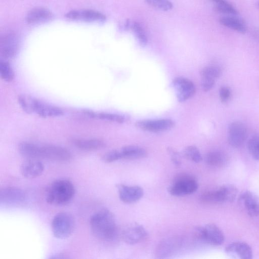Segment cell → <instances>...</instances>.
<instances>
[{"label": "cell", "instance_id": "44dd1931", "mask_svg": "<svg viewBox=\"0 0 259 259\" xmlns=\"http://www.w3.org/2000/svg\"><path fill=\"white\" fill-rule=\"evenodd\" d=\"M53 15L49 10L41 7L31 10L27 14L26 21L29 24L45 22L50 20Z\"/></svg>", "mask_w": 259, "mask_h": 259}, {"label": "cell", "instance_id": "277c9868", "mask_svg": "<svg viewBox=\"0 0 259 259\" xmlns=\"http://www.w3.org/2000/svg\"><path fill=\"white\" fill-rule=\"evenodd\" d=\"M52 231L54 236L59 239L69 237L75 228V221L73 216L66 212L56 214L51 223Z\"/></svg>", "mask_w": 259, "mask_h": 259}, {"label": "cell", "instance_id": "9a60e30c", "mask_svg": "<svg viewBox=\"0 0 259 259\" xmlns=\"http://www.w3.org/2000/svg\"><path fill=\"white\" fill-rule=\"evenodd\" d=\"M117 187L120 199L125 203L136 202L140 200L144 195L143 189L138 186L118 184Z\"/></svg>", "mask_w": 259, "mask_h": 259}, {"label": "cell", "instance_id": "7c38bea8", "mask_svg": "<svg viewBox=\"0 0 259 259\" xmlns=\"http://www.w3.org/2000/svg\"><path fill=\"white\" fill-rule=\"evenodd\" d=\"M65 17L71 20H79L90 22H102L106 19L104 14L92 10H72L68 12Z\"/></svg>", "mask_w": 259, "mask_h": 259}, {"label": "cell", "instance_id": "ffe728a7", "mask_svg": "<svg viewBox=\"0 0 259 259\" xmlns=\"http://www.w3.org/2000/svg\"><path fill=\"white\" fill-rule=\"evenodd\" d=\"M219 203L232 202L238 194L237 188L232 184H225L215 190Z\"/></svg>", "mask_w": 259, "mask_h": 259}, {"label": "cell", "instance_id": "5bb4252c", "mask_svg": "<svg viewBox=\"0 0 259 259\" xmlns=\"http://www.w3.org/2000/svg\"><path fill=\"white\" fill-rule=\"evenodd\" d=\"M227 254L233 258L250 259L253 253L251 246L243 241H235L228 244L225 248Z\"/></svg>", "mask_w": 259, "mask_h": 259}, {"label": "cell", "instance_id": "f546056e", "mask_svg": "<svg viewBox=\"0 0 259 259\" xmlns=\"http://www.w3.org/2000/svg\"><path fill=\"white\" fill-rule=\"evenodd\" d=\"M184 154L187 159L194 162H199L202 159L199 149L194 146L187 147L184 151Z\"/></svg>", "mask_w": 259, "mask_h": 259}, {"label": "cell", "instance_id": "ba28073f", "mask_svg": "<svg viewBox=\"0 0 259 259\" xmlns=\"http://www.w3.org/2000/svg\"><path fill=\"white\" fill-rule=\"evenodd\" d=\"M247 136L246 126L242 122L236 121L229 125L228 141L231 146L234 148L240 147L245 141Z\"/></svg>", "mask_w": 259, "mask_h": 259}, {"label": "cell", "instance_id": "3957f363", "mask_svg": "<svg viewBox=\"0 0 259 259\" xmlns=\"http://www.w3.org/2000/svg\"><path fill=\"white\" fill-rule=\"evenodd\" d=\"M74 194L75 188L70 181L59 179L53 182L49 188L46 201L52 205H65L72 200Z\"/></svg>", "mask_w": 259, "mask_h": 259}, {"label": "cell", "instance_id": "7402d4cb", "mask_svg": "<svg viewBox=\"0 0 259 259\" xmlns=\"http://www.w3.org/2000/svg\"><path fill=\"white\" fill-rule=\"evenodd\" d=\"M73 143L77 148L85 151L97 150L105 146L103 140L97 138L75 139Z\"/></svg>", "mask_w": 259, "mask_h": 259}, {"label": "cell", "instance_id": "4316f807", "mask_svg": "<svg viewBox=\"0 0 259 259\" xmlns=\"http://www.w3.org/2000/svg\"><path fill=\"white\" fill-rule=\"evenodd\" d=\"M130 29L133 31L140 45L142 47L146 46L148 42V38L141 25L136 21L131 22Z\"/></svg>", "mask_w": 259, "mask_h": 259}, {"label": "cell", "instance_id": "603a6c76", "mask_svg": "<svg viewBox=\"0 0 259 259\" xmlns=\"http://www.w3.org/2000/svg\"><path fill=\"white\" fill-rule=\"evenodd\" d=\"M119 151L121 159H137L145 157L147 154L144 148L135 145L124 146Z\"/></svg>", "mask_w": 259, "mask_h": 259}, {"label": "cell", "instance_id": "484cf974", "mask_svg": "<svg viewBox=\"0 0 259 259\" xmlns=\"http://www.w3.org/2000/svg\"><path fill=\"white\" fill-rule=\"evenodd\" d=\"M205 160L208 165L214 167L222 166L227 161L226 156L223 153L217 151L208 152L205 156Z\"/></svg>", "mask_w": 259, "mask_h": 259}, {"label": "cell", "instance_id": "6da1fadb", "mask_svg": "<svg viewBox=\"0 0 259 259\" xmlns=\"http://www.w3.org/2000/svg\"><path fill=\"white\" fill-rule=\"evenodd\" d=\"M18 151L23 156L29 159H45L55 161H67L72 157L67 149L55 145L39 146L22 142L18 145Z\"/></svg>", "mask_w": 259, "mask_h": 259}, {"label": "cell", "instance_id": "83f0119b", "mask_svg": "<svg viewBox=\"0 0 259 259\" xmlns=\"http://www.w3.org/2000/svg\"><path fill=\"white\" fill-rule=\"evenodd\" d=\"M0 75L2 79L10 82L14 78V72L11 64L5 59L0 61Z\"/></svg>", "mask_w": 259, "mask_h": 259}, {"label": "cell", "instance_id": "e0dca14e", "mask_svg": "<svg viewBox=\"0 0 259 259\" xmlns=\"http://www.w3.org/2000/svg\"><path fill=\"white\" fill-rule=\"evenodd\" d=\"M18 50V41L15 35L8 34L1 38L0 54L4 59H12L15 57Z\"/></svg>", "mask_w": 259, "mask_h": 259}, {"label": "cell", "instance_id": "9c48e42d", "mask_svg": "<svg viewBox=\"0 0 259 259\" xmlns=\"http://www.w3.org/2000/svg\"><path fill=\"white\" fill-rule=\"evenodd\" d=\"M135 123L137 127L142 130L155 133L169 130L175 125V122L170 119L143 120Z\"/></svg>", "mask_w": 259, "mask_h": 259}, {"label": "cell", "instance_id": "52a82bcc", "mask_svg": "<svg viewBox=\"0 0 259 259\" xmlns=\"http://www.w3.org/2000/svg\"><path fill=\"white\" fill-rule=\"evenodd\" d=\"M32 113L42 117H58L64 114V111L61 108L30 96L29 113Z\"/></svg>", "mask_w": 259, "mask_h": 259}, {"label": "cell", "instance_id": "ac0fdd59", "mask_svg": "<svg viewBox=\"0 0 259 259\" xmlns=\"http://www.w3.org/2000/svg\"><path fill=\"white\" fill-rule=\"evenodd\" d=\"M44 170V164L36 159H29L20 166L21 175L27 179H33L40 176Z\"/></svg>", "mask_w": 259, "mask_h": 259}, {"label": "cell", "instance_id": "f1b7e54d", "mask_svg": "<svg viewBox=\"0 0 259 259\" xmlns=\"http://www.w3.org/2000/svg\"><path fill=\"white\" fill-rule=\"evenodd\" d=\"M220 68L214 66H206L201 71V79H207L215 80L221 74Z\"/></svg>", "mask_w": 259, "mask_h": 259}, {"label": "cell", "instance_id": "d6a6232c", "mask_svg": "<svg viewBox=\"0 0 259 259\" xmlns=\"http://www.w3.org/2000/svg\"><path fill=\"white\" fill-rule=\"evenodd\" d=\"M145 2L149 5L164 11H169L173 7L169 0H145Z\"/></svg>", "mask_w": 259, "mask_h": 259}, {"label": "cell", "instance_id": "2e32d148", "mask_svg": "<svg viewBox=\"0 0 259 259\" xmlns=\"http://www.w3.org/2000/svg\"><path fill=\"white\" fill-rule=\"evenodd\" d=\"M147 233L143 226L133 224L127 227L123 231V239L129 244H135L142 241L147 236Z\"/></svg>", "mask_w": 259, "mask_h": 259}, {"label": "cell", "instance_id": "4fadbf2b", "mask_svg": "<svg viewBox=\"0 0 259 259\" xmlns=\"http://www.w3.org/2000/svg\"><path fill=\"white\" fill-rule=\"evenodd\" d=\"M239 200L248 215H259V197L257 195L246 190L240 194Z\"/></svg>", "mask_w": 259, "mask_h": 259}, {"label": "cell", "instance_id": "7a4b0ae2", "mask_svg": "<svg viewBox=\"0 0 259 259\" xmlns=\"http://www.w3.org/2000/svg\"><path fill=\"white\" fill-rule=\"evenodd\" d=\"M90 226L94 235L99 239L109 241L117 235L115 217L107 209H101L94 213L90 218Z\"/></svg>", "mask_w": 259, "mask_h": 259}, {"label": "cell", "instance_id": "cb8c5ba5", "mask_svg": "<svg viewBox=\"0 0 259 259\" xmlns=\"http://www.w3.org/2000/svg\"><path fill=\"white\" fill-rule=\"evenodd\" d=\"M220 23L225 27L238 32L244 33L246 31L245 23L239 19L233 17H222L219 19Z\"/></svg>", "mask_w": 259, "mask_h": 259}, {"label": "cell", "instance_id": "1f68e13d", "mask_svg": "<svg viewBox=\"0 0 259 259\" xmlns=\"http://www.w3.org/2000/svg\"><path fill=\"white\" fill-rule=\"evenodd\" d=\"M247 148L251 156L255 160H259V136L251 138L247 143Z\"/></svg>", "mask_w": 259, "mask_h": 259}, {"label": "cell", "instance_id": "d590c367", "mask_svg": "<svg viewBox=\"0 0 259 259\" xmlns=\"http://www.w3.org/2000/svg\"><path fill=\"white\" fill-rule=\"evenodd\" d=\"M219 95L221 101L222 102H226L230 97L231 92L229 88L223 87L220 89Z\"/></svg>", "mask_w": 259, "mask_h": 259}, {"label": "cell", "instance_id": "74e56055", "mask_svg": "<svg viewBox=\"0 0 259 259\" xmlns=\"http://www.w3.org/2000/svg\"><path fill=\"white\" fill-rule=\"evenodd\" d=\"M68 256L66 254L60 253L56 254H54L53 256L50 257L51 258H66Z\"/></svg>", "mask_w": 259, "mask_h": 259}, {"label": "cell", "instance_id": "836d02e7", "mask_svg": "<svg viewBox=\"0 0 259 259\" xmlns=\"http://www.w3.org/2000/svg\"><path fill=\"white\" fill-rule=\"evenodd\" d=\"M103 160L106 162H112L121 159L120 151L114 150L105 153L103 157Z\"/></svg>", "mask_w": 259, "mask_h": 259}, {"label": "cell", "instance_id": "d4e9b609", "mask_svg": "<svg viewBox=\"0 0 259 259\" xmlns=\"http://www.w3.org/2000/svg\"><path fill=\"white\" fill-rule=\"evenodd\" d=\"M83 112L84 114L91 118H98L118 123H122L124 121V118L122 116L117 114L107 112H97L90 110H85Z\"/></svg>", "mask_w": 259, "mask_h": 259}, {"label": "cell", "instance_id": "8fae6325", "mask_svg": "<svg viewBox=\"0 0 259 259\" xmlns=\"http://www.w3.org/2000/svg\"><path fill=\"white\" fill-rule=\"evenodd\" d=\"M26 199L25 192L17 187H6L0 190L1 203L17 205L23 203Z\"/></svg>", "mask_w": 259, "mask_h": 259}, {"label": "cell", "instance_id": "8d00e7d4", "mask_svg": "<svg viewBox=\"0 0 259 259\" xmlns=\"http://www.w3.org/2000/svg\"><path fill=\"white\" fill-rule=\"evenodd\" d=\"M215 80L207 79H201V87L204 92L210 90L213 87Z\"/></svg>", "mask_w": 259, "mask_h": 259}, {"label": "cell", "instance_id": "e575fe53", "mask_svg": "<svg viewBox=\"0 0 259 259\" xmlns=\"http://www.w3.org/2000/svg\"><path fill=\"white\" fill-rule=\"evenodd\" d=\"M167 151L173 164L176 166H180L181 164V160L178 152L172 148H168Z\"/></svg>", "mask_w": 259, "mask_h": 259}, {"label": "cell", "instance_id": "d6986e66", "mask_svg": "<svg viewBox=\"0 0 259 259\" xmlns=\"http://www.w3.org/2000/svg\"><path fill=\"white\" fill-rule=\"evenodd\" d=\"M177 239L170 238L163 240L157 246L156 255L158 258H166L173 254L179 247Z\"/></svg>", "mask_w": 259, "mask_h": 259}, {"label": "cell", "instance_id": "30bf717a", "mask_svg": "<svg viewBox=\"0 0 259 259\" xmlns=\"http://www.w3.org/2000/svg\"><path fill=\"white\" fill-rule=\"evenodd\" d=\"M178 100L182 102L191 98L195 93V87L189 79L178 77L173 80Z\"/></svg>", "mask_w": 259, "mask_h": 259}, {"label": "cell", "instance_id": "4dcf8cb0", "mask_svg": "<svg viewBox=\"0 0 259 259\" xmlns=\"http://www.w3.org/2000/svg\"><path fill=\"white\" fill-rule=\"evenodd\" d=\"M216 4L215 9L221 13L235 15L237 14L234 7L225 0H212Z\"/></svg>", "mask_w": 259, "mask_h": 259}, {"label": "cell", "instance_id": "8992f818", "mask_svg": "<svg viewBox=\"0 0 259 259\" xmlns=\"http://www.w3.org/2000/svg\"><path fill=\"white\" fill-rule=\"evenodd\" d=\"M196 237L202 241L213 245H220L225 240L222 231L213 224L197 227L195 230Z\"/></svg>", "mask_w": 259, "mask_h": 259}, {"label": "cell", "instance_id": "5b68a950", "mask_svg": "<svg viewBox=\"0 0 259 259\" xmlns=\"http://www.w3.org/2000/svg\"><path fill=\"white\" fill-rule=\"evenodd\" d=\"M198 185L194 178L188 174H181L175 178L168 188L169 193L175 196H182L196 192Z\"/></svg>", "mask_w": 259, "mask_h": 259}]
</instances>
